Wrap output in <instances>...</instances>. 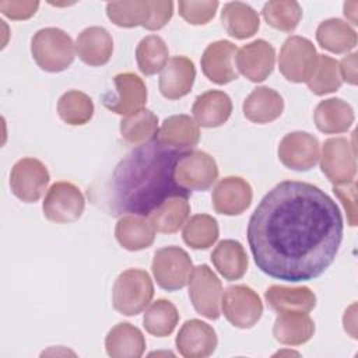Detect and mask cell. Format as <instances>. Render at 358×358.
I'll return each instance as SVG.
<instances>
[{
    "label": "cell",
    "mask_w": 358,
    "mask_h": 358,
    "mask_svg": "<svg viewBox=\"0 0 358 358\" xmlns=\"http://www.w3.org/2000/svg\"><path fill=\"white\" fill-rule=\"evenodd\" d=\"M357 52H352L348 56H345L341 62H338L341 80L351 85L357 84Z\"/></svg>",
    "instance_id": "obj_45"
},
{
    "label": "cell",
    "mask_w": 358,
    "mask_h": 358,
    "mask_svg": "<svg viewBox=\"0 0 358 358\" xmlns=\"http://www.w3.org/2000/svg\"><path fill=\"white\" fill-rule=\"evenodd\" d=\"M154 296V284L150 274L140 268H127L115 280L112 305L124 316L141 313Z\"/></svg>",
    "instance_id": "obj_4"
},
{
    "label": "cell",
    "mask_w": 358,
    "mask_h": 358,
    "mask_svg": "<svg viewBox=\"0 0 358 358\" xmlns=\"http://www.w3.org/2000/svg\"><path fill=\"white\" fill-rule=\"evenodd\" d=\"M343 232L336 201L317 186L299 180H282L268 190L246 229L257 268L289 282L322 275L337 256Z\"/></svg>",
    "instance_id": "obj_1"
},
{
    "label": "cell",
    "mask_w": 358,
    "mask_h": 358,
    "mask_svg": "<svg viewBox=\"0 0 358 358\" xmlns=\"http://www.w3.org/2000/svg\"><path fill=\"white\" fill-rule=\"evenodd\" d=\"M333 192L341 200L344 210L347 211L348 224L351 227L357 225V203H355V182H350L347 185H336L333 186Z\"/></svg>",
    "instance_id": "obj_44"
},
{
    "label": "cell",
    "mask_w": 358,
    "mask_h": 358,
    "mask_svg": "<svg viewBox=\"0 0 358 358\" xmlns=\"http://www.w3.org/2000/svg\"><path fill=\"white\" fill-rule=\"evenodd\" d=\"M106 15L115 25L122 28L143 27L147 20V0L108 3Z\"/></svg>",
    "instance_id": "obj_40"
},
{
    "label": "cell",
    "mask_w": 358,
    "mask_h": 358,
    "mask_svg": "<svg viewBox=\"0 0 358 358\" xmlns=\"http://www.w3.org/2000/svg\"><path fill=\"white\" fill-rule=\"evenodd\" d=\"M49 171L36 158L18 159L10 172V187L13 194L24 203H36L49 183Z\"/></svg>",
    "instance_id": "obj_12"
},
{
    "label": "cell",
    "mask_w": 358,
    "mask_h": 358,
    "mask_svg": "<svg viewBox=\"0 0 358 358\" xmlns=\"http://www.w3.org/2000/svg\"><path fill=\"white\" fill-rule=\"evenodd\" d=\"M354 117L352 106L341 98L320 101L313 113L317 130L324 134L345 133L352 126Z\"/></svg>",
    "instance_id": "obj_26"
},
{
    "label": "cell",
    "mask_w": 358,
    "mask_h": 358,
    "mask_svg": "<svg viewBox=\"0 0 358 358\" xmlns=\"http://www.w3.org/2000/svg\"><path fill=\"white\" fill-rule=\"evenodd\" d=\"M155 232L150 220L143 215H122L115 227L116 241L130 252L150 248L154 243Z\"/></svg>",
    "instance_id": "obj_25"
},
{
    "label": "cell",
    "mask_w": 358,
    "mask_h": 358,
    "mask_svg": "<svg viewBox=\"0 0 358 358\" xmlns=\"http://www.w3.org/2000/svg\"><path fill=\"white\" fill-rule=\"evenodd\" d=\"M59 117L70 126H83L94 116L92 99L77 90L64 92L57 101Z\"/></svg>",
    "instance_id": "obj_35"
},
{
    "label": "cell",
    "mask_w": 358,
    "mask_h": 358,
    "mask_svg": "<svg viewBox=\"0 0 358 358\" xmlns=\"http://www.w3.org/2000/svg\"><path fill=\"white\" fill-rule=\"evenodd\" d=\"M236 69L252 83L264 81L274 69V48L264 39H256L236 50Z\"/></svg>",
    "instance_id": "obj_15"
},
{
    "label": "cell",
    "mask_w": 358,
    "mask_h": 358,
    "mask_svg": "<svg viewBox=\"0 0 358 358\" xmlns=\"http://www.w3.org/2000/svg\"><path fill=\"white\" fill-rule=\"evenodd\" d=\"M217 178V162L204 151H185L175 166L176 183L189 193L208 190Z\"/></svg>",
    "instance_id": "obj_6"
},
{
    "label": "cell",
    "mask_w": 358,
    "mask_h": 358,
    "mask_svg": "<svg viewBox=\"0 0 358 358\" xmlns=\"http://www.w3.org/2000/svg\"><path fill=\"white\" fill-rule=\"evenodd\" d=\"M187 284L189 298L194 310L210 320H217L221 315L222 296V284L217 274L207 264H200L193 268Z\"/></svg>",
    "instance_id": "obj_11"
},
{
    "label": "cell",
    "mask_w": 358,
    "mask_h": 358,
    "mask_svg": "<svg viewBox=\"0 0 358 358\" xmlns=\"http://www.w3.org/2000/svg\"><path fill=\"white\" fill-rule=\"evenodd\" d=\"M211 262L217 271L228 281L242 278L249 264L242 243L235 239L221 241L211 253Z\"/></svg>",
    "instance_id": "obj_29"
},
{
    "label": "cell",
    "mask_w": 358,
    "mask_h": 358,
    "mask_svg": "<svg viewBox=\"0 0 358 358\" xmlns=\"http://www.w3.org/2000/svg\"><path fill=\"white\" fill-rule=\"evenodd\" d=\"M316 41L331 53H348L357 45V32L348 22L340 18H329L319 24Z\"/></svg>",
    "instance_id": "obj_32"
},
{
    "label": "cell",
    "mask_w": 358,
    "mask_h": 358,
    "mask_svg": "<svg viewBox=\"0 0 358 358\" xmlns=\"http://www.w3.org/2000/svg\"><path fill=\"white\" fill-rule=\"evenodd\" d=\"M85 207V199L81 190L71 182H56L48 190L42 211L46 220L56 224H69L77 221Z\"/></svg>",
    "instance_id": "obj_10"
},
{
    "label": "cell",
    "mask_w": 358,
    "mask_h": 358,
    "mask_svg": "<svg viewBox=\"0 0 358 358\" xmlns=\"http://www.w3.org/2000/svg\"><path fill=\"white\" fill-rule=\"evenodd\" d=\"M168 56V46L158 35H148L143 38L136 48L137 66L145 76H152L161 71L169 60Z\"/></svg>",
    "instance_id": "obj_36"
},
{
    "label": "cell",
    "mask_w": 358,
    "mask_h": 358,
    "mask_svg": "<svg viewBox=\"0 0 358 358\" xmlns=\"http://www.w3.org/2000/svg\"><path fill=\"white\" fill-rule=\"evenodd\" d=\"M220 3L215 0H203V1H185L178 3L179 15L192 25H204L214 18L215 11Z\"/></svg>",
    "instance_id": "obj_41"
},
{
    "label": "cell",
    "mask_w": 358,
    "mask_h": 358,
    "mask_svg": "<svg viewBox=\"0 0 358 358\" xmlns=\"http://www.w3.org/2000/svg\"><path fill=\"white\" fill-rule=\"evenodd\" d=\"M179 322L176 306L168 299H157L152 302L143 316L144 329L155 337H166L172 334Z\"/></svg>",
    "instance_id": "obj_34"
},
{
    "label": "cell",
    "mask_w": 358,
    "mask_h": 358,
    "mask_svg": "<svg viewBox=\"0 0 358 358\" xmlns=\"http://www.w3.org/2000/svg\"><path fill=\"white\" fill-rule=\"evenodd\" d=\"M262 15L274 29L292 32L302 18V8L295 0H271L263 6Z\"/></svg>",
    "instance_id": "obj_39"
},
{
    "label": "cell",
    "mask_w": 358,
    "mask_h": 358,
    "mask_svg": "<svg viewBox=\"0 0 358 358\" xmlns=\"http://www.w3.org/2000/svg\"><path fill=\"white\" fill-rule=\"evenodd\" d=\"M31 53L43 71L60 73L71 66L76 56V45L71 36L60 28H42L34 34Z\"/></svg>",
    "instance_id": "obj_3"
},
{
    "label": "cell",
    "mask_w": 358,
    "mask_h": 358,
    "mask_svg": "<svg viewBox=\"0 0 358 358\" xmlns=\"http://www.w3.org/2000/svg\"><path fill=\"white\" fill-rule=\"evenodd\" d=\"M220 235L218 222L208 214H196L186 221L182 238L187 246L196 250L208 249L213 246Z\"/></svg>",
    "instance_id": "obj_37"
},
{
    "label": "cell",
    "mask_w": 358,
    "mask_h": 358,
    "mask_svg": "<svg viewBox=\"0 0 358 358\" xmlns=\"http://www.w3.org/2000/svg\"><path fill=\"white\" fill-rule=\"evenodd\" d=\"M196 69L186 56H173L161 70L158 87L166 99H179L187 95L194 84Z\"/></svg>",
    "instance_id": "obj_19"
},
{
    "label": "cell",
    "mask_w": 358,
    "mask_h": 358,
    "mask_svg": "<svg viewBox=\"0 0 358 358\" xmlns=\"http://www.w3.org/2000/svg\"><path fill=\"white\" fill-rule=\"evenodd\" d=\"M194 122L201 127L222 126L232 113V101L229 95L220 90H210L194 99L192 106Z\"/></svg>",
    "instance_id": "obj_21"
},
{
    "label": "cell",
    "mask_w": 358,
    "mask_h": 358,
    "mask_svg": "<svg viewBox=\"0 0 358 358\" xmlns=\"http://www.w3.org/2000/svg\"><path fill=\"white\" fill-rule=\"evenodd\" d=\"M253 192L250 183L241 176L221 179L213 190V207L218 214L239 215L250 204Z\"/></svg>",
    "instance_id": "obj_18"
},
{
    "label": "cell",
    "mask_w": 358,
    "mask_h": 358,
    "mask_svg": "<svg viewBox=\"0 0 358 358\" xmlns=\"http://www.w3.org/2000/svg\"><path fill=\"white\" fill-rule=\"evenodd\" d=\"M193 263L179 246H165L154 253L151 270L157 284L165 291L182 289L190 280Z\"/></svg>",
    "instance_id": "obj_5"
},
{
    "label": "cell",
    "mask_w": 358,
    "mask_h": 358,
    "mask_svg": "<svg viewBox=\"0 0 358 358\" xmlns=\"http://www.w3.org/2000/svg\"><path fill=\"white\" fill-rule=\"evenodd\" d=\"M236 45L221 39L211 42L203 52L200 64L203 74L214 84L224 85L238 78L234 60L236 56Z\"/></svg>",
    "instance_id": "obj_16"
},
{
    "label": "cell",
    "mask_w": 358,
    "mask_h": 358,
    "mask_svg": "<svg viewBox=\"0 0 358 358\" xmlns=\"http://www.w3.org/2000/svg\"><path fill=\"white\" fill-rule=\"evenodd\" d=\"M39 7V1L18 0V1H0V11L10 20L21 21L31 18Z\"/></svg>",
    "instance_id": "obj_43"
},
{
    "label": "cell",
    "mask_w": 358,
    "mask_h": 358,
    "mask_svg": "<svg viewBox=\"0 0 358 358\" xmlns=\"http://www.w3.org/2000/svg\"><path fill=\"white\" fill-rule=\"evenodd\" d=\"M242 110L245 117L253 123H271L281 116L284 99L273 88L257 87L243 101Z\"/></svg>",
    "instance_id": "obj_23"
},
{
    "label": "cell",
    "mask_w": 358,
    "mask_h": 358,
    "mask_svg": "<svg viewBox=\"0 0 358 358\" xmlns=\"http://www.w3.org/2000/svg\"><path fill=\"white\" fill-rule=\"evenodd\" d=\"M173 14L172 1H152L147 0V20L144 28L148 31H158L164 28Z\"/></svg>",
    "instance_id": "obj_42"
},
{
    "label": "cell",
    "mask_w": 358,
    "mask_h": 358,
    "mask_svg": "<svg viewBox=\"0 0 358 358\" xmlns=\"http://www.w3.org/2000/svg\"><path fill=\"white\" fill-rule=\"evenodd\" d=\"M113 83L115 94L106 92L102 96V103L106 109L122 116H129L143 109L147 102V88L137 74L120 73L113 77Z\"/></svg>",
    "instance_id": "obj_13"
},
{
    "label": "cell",
    "mask_w": 358,
    "mask_h": 358,
    "mask_svg": "<svg viewBox=\"0 0 358 358\" xmlns=\"http://www.w3.org/2000/svg\"><path fill=\"white\" fill-rule=\"evenodd\" d=\"M317 52L315 45L298 35L285 39L280 49V73L291 83H306L316 66Z\"/></svg>",
    "instance_id": "obj_8"
},
{
    "label": "cell",
    "mask_w": 358,
    "mask_h": 358,
    "mask_svg": "<svg viewBox=\"0 0 358 358\" xmlns=\"http://www.w3.org/2000/svg\"><path fill=\"white\" fill-rule=\"evenodd\" d=\"M189 197L173 196L162 201L154 211L147 217L152 224L154 229L161 234H175L187 221L190 215Z\"/></svg>",
    "instance_id": "obj_31"
},
{
    "label": "cell",
    "mask_w": 358,
    "mask_h": 358,
    "mask_svg": "<svg viewBox=\"0 0 358 358\" xmlns=\"http://www.w3.org/2000/svg\"><path fill=\"white\" fill-rule=\"evenodd\" d=\"M306 84L308 88L319 96L336 92L343 84L338 62L330 56L317 55L316 66Z\"/></svg>",
    "instance_id": "obj_38"
},
{
    "label": "cell",
    "mask_w": 358,
    "mask_h": 358,
    "mask_svg": "<svg viewBox=\"0 0 358 358\" xmlns=\"http://www.w3.org/2000/svg\"><path fill=\"white\" fill-rule=\"evenodd\" d=\"M315 333V322L305 312H278L273 326L274 338L284 345H302Z\"/></svg>",
    "instance_id": "obj_24"
},
{
    "label": "cell",
    "mask_w": 358,
    "mask_h": 358,
    "mask_svg": "<svg viewBox=\"0 0 358 358\" xmlns=\"http://www.w3.org/2000/svg\"><path fill=\"white\" fill-rule=\"evenodd\" d=\"M225 319L238 329L253 327L263 315V303L256 291L239 284L228 287L221 296Z\"/></svg>",
    "instance_id": "obj_9"
},
{
    "label": "cell",
    "mask_w": 358,
    "mask_h": 358,
    "mask_svg": "<svg viewBox=\"0 0 358 358\" xmlns=\"http://www.w3.org/2000/svg\"><path fill=\"white\" fill-rule=\"evenodd\" d=\"M266 303L275 312H305L316 306V295L308 287L270 285L264 292Z\"/></svg>",
    "instance_id": "obj_28"
},
{
    "label": "cell",
    "mask_w": 358,
    "mask_h": 358,
    "mask_svg": "<svg viewBox=\"0 0 358 358\" xmlns=\"http://www.w3.org/2000/svg\"><path fill=\"white\" fill-rule=\"evenodd\" d=\"M155 138L166 147L185 151L197 145L200 141V129L190 116L172 115L162 122Z\"/></svg>",
    "instance_id": "obj_22"
},
{
    "label": "cell",
    "mask_w": 358,
    "mask_h": 358,
    "mask_svg": "<svg viewBox=\"0 0 358 358\" xmlns=\"http://www.w3.org/2000/svg\"><path fill=\"white\" fill-rule=\"evenodd\" d=\"M320 169L336 185H347L357 173L355 145L345 137L327 138L322 147Z\"/></svg>",
    "instance_id": "obj_7"
},
{
    "label": "cell",
    "mask_w": 358,
    "mask_h": 358,
    "mask_svg": "<svg viewBox=\"0 0 358 358\" xmlns=\"http://www.w3.org/2000/svg\"><path fill=\"white\" fill-rule=\"evenodd\" d=\"M76 52L80 60L88 66L106 64L113 53V39L103 27H88L76 41Z\"/></svg>",
    "instance_id": "obj_20"
},
{
    "label": "cell",
    "mask_w": 358,
    "mask_h": 358,
    "mask_svg": "<svg viewBox=\"0 0 358 358\" xmlns=\"http://www.w3.org/2000/svg\"><path fill=\"white\" fill-rule=\"evenodd\" d=\"M105 350L112 358H138L145 351V338L140 329L122 322L108 331Z\"/></svg>",
    "instance_id": "obj_27"
},
{
    "label": "cell",
    "mask_w": 358,
    "mask_h": 358,
    "mask_svg": "<svg viewBox=\"0 0 358 358\" xmlns=\"http://www.w3.org/2000/svg\"><path fill=\"white\" fill-rule=\"evenodd\" d=\"M176 350L185 358H206L211 355L218 344L215 330L199 319L186 320L175 338Z\"/></svg>",
    "instance_id": "obj_17"
},
{
    "label": "cell",
    "mask_w": 358,
    "mask_h": 358,
    "mask_svg": "<svg viewBox=\"0 0 358 358\" xmlns=\"http://www.w3.org/2000/svg\"><path fill=\"white\" fill-rule=\"evenodd\" d=\"M183 152L157 138L133 148L120 159L103 186V208L113 217H148L169 197H189L190 193L175 179V166Z\"/></svg>",
    "instance_id": "obj_2"
},
{
    "label": "cell",
    "mask_w": 358,
    "mask_h": 358,
    "mask_svg": "<svg viewBox=\"0 0 358 358\" xmlns=\"http://www.w3.org/2000/svg\"><path fill=\"white\" fill-rule=\"evenodd\" d=\"M277 154L280 162L288 169L306 172L319 161V140L306 131H292L281 138Z\"/></svg>",
    "instance_id": "obj_14"
},
{
    "label": "cell",
    "mask_w": 358,
    "mask_h": 358,
    "mask_svg": "<svg viewBox=\"0 0 358 358\" xmlns=\"http://www.w3.org/2000/svg\"><path fill=\"white\" fill-rule=\"evenodd\" d=\"M221 22L232 38L246 39L253 36L260 27L257 11L242 1H231L222 7Z\"/></svg>",
    "instance_id": "obj_30"
},
{
    "label": "cell",
    "mask_w": 358,
    "mask_h": 358,
    "mask_svg": "<svg viewBox=\"0 0 358 358\" xmlns=\"http://www.w3.org/2000/svg\"><path fill=\"white\" fill-rule=\"evenodd\" d=\"M158 117L150 109H140L138 112L124 116L120 120L122 138L133 145H141L157 137Z\"/></svg>",
    "instance_id": "obj_33"
}]
</instances>
